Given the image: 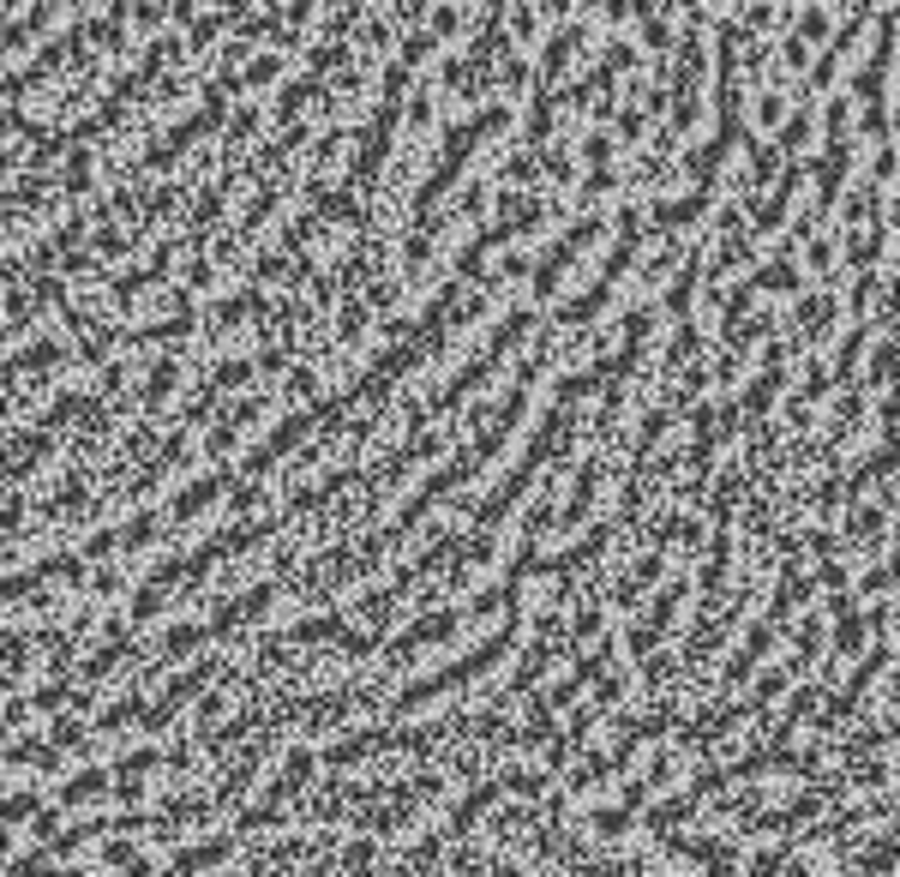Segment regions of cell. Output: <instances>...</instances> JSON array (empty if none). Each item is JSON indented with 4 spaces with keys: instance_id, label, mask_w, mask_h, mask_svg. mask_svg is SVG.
Returning <instances> with one entry per match:
<instances>
[{
    "instance_id": "cell-1",
    "label": "cell",
    "mask_w": 900,
    "mask_h": 877,
    "mask_svg": "<svg viewBox=\"0 0 900 877\" xmlns=\"http://www.w3.org/2000/svg\"><path fill=\"white\" fill-rule=\"evenodd\" d=\"M313 764H318L313 752H289V769H282L277 782L265 787L259 806L240 811V830H270V823L289 818V806H301V787H306V775H313Z\"/></svg>"
},
{
    "instance_id": "cell-2",
    "label": "cell",
    "mask_w": 900,
    "mask_h": 877,
    "mask_svg": "<svg viewBox=\"0 0 900 877\" xmlns=\"http://www.w3.org/2000/svg\"><path fill=\"white\" fill-rule=\"evenodd\" d=\"M216 673H223V661H216V655H199L187 673H180V679H169V685H162V692L150 697L145 709H138V721H145L150 733H157V728H169V721H175L187 704H199V692L216 679Z\"/></svg>"
},
{
    "instance_id": "cell-3",
    "label": "cell",
    "mask_w": 900,
    "mask_h": 877,
    "mask_svg": "<svg viewBox=\"0 0 900 877\" xmlns=\"http://www.w3.org/2000/svg\"><path fill=\"white\" fill-rule=\"evenodd\" d=\"M282 638H289L294 650H306V643H330V650H342V655H372V643H379V638H360V631H349L342 619H330V614L301 619V626H289Z\"/></svg>"
},
{
    "instance_id": "cell-4",
    "label": "cell",
    "mask_w": 900,
    "mask_h": 877,
    "mask_svg": "<svg viewBox=\"0 0 900 877\" xmlns=\"http://www.w3.org/2000/svg\"><path fill=\"white\" fill-rule=\"evenodd\" d=\"M360 697L367 692H318V697H301V709H294V721H301L306 733H325V728H342V721L360 709Z\"/></svg>"
},
{
    "instance_id": "cell-5",
    "label": "cell",
    "mask_w": 900,
    "mask_h": 877,
    "mask_svg": "<svg viewBox=\"0 0 900 877\" xmlns=\"http://www.w3.org/2000/svg\"><path fill=\"white\" fill-rule=\"evenodd\" d=\"M355 799L360 794H355L349 782H337V769H330V782L306 799V818H313V823H337V818H349V811H355Z\"/></svg>"
},
{
    "instance_id": "cell-6",
    "label": "cell",
    "mask_w": 900,
    "mask_h": 877,
    "mask_svg": "<svg viewBox=\"0 0 900 877\" xmlns=\"http://www.w3.org/2000/svg\"><path fill=\"white\" fill-rule=\"evenodd\" d=\"M228 854H235V842H228V835H204V842L199 847H180V854H175V872L169 877H192V872H211V866H223V859Z\"/></svg>"
},
{
    "instance_id": "cell-7",
    "label": "cell",
    "mask_w": 900,
    "mask_h": 877,
    "mask_svg": "<svg viewBox=\"0 0 900 877\" xmlns=\"http://www.w3.org/2000/svg\"><path fill=\"white\" fill-rule=\"evenodd\" d=\"M270 595H277V589H270V583H265V589H247V595H240V601H223V614L211 619V638H228V631H235V626H252V619H259L265 607H270Z\"/></svg>"
},
{
    "instance_id": "cell-8",
    "label": "cell",
    "mask_w": 900,
    "mask_h": 877,
    "mask_svg": "<svg viewBox=\"0 0 900 877\" xmlns=\"http://www.w3.org/2000/svg\"><path fill=\"white\" fill-rule=\"evenodd\" d=\"M259 764H265V740H259V745H247V752H240V764H228L223 787H216V806H235V799L252 787V775H259Z\"/></svg>"
},
{
    "instance_id": "cell-9",
    "label": "cell",
    "mask_w": 900,
    "mask_h": 877,
    "mask_svg": "<svg viewBox=\"0 0 900 877\" xmlns=\"http://www.w3.org/2000/svg\"><path fill=\"white\" fill-rule=\"evenodd\" d=\"M126 655H138V650H133V638H109V643H102V650H90V655L79 661V679H85V685L109 679V673L121 667Z\"/></svg>"
},
{
    "instance_id": "cell-10",
    "label": "cell",
    "mask_w": 900,
    "mask_h": 877,
    "mask_svg": "<svg viewBox=\"0 0 900 877\" xmlns=\"http://www.w3.org/2000/svg\"><path fill=\"white\" fill-rule=\"evenodd\" d=\"M102 794H109V769H85L60 787V806H97Z\"/></svg>"
},
{
    "instance_id": "cell-11",
    "label": "cell",
    "mask_w": 900,
    "mask_h": 877,
    "mask_svg": "<svg viewBox=\"0 0 900 877\" xmlns=\"http://www.w3.org/2000/svg\"><path fill=\"white\" fill-rule=\"evenodd\" d=\"M211 643V626H175L169 638H162V650H157V661H180L187 650H204Z\"/></svg>"
},
{
    "instance_id": "cell-12",
    "label": "cell",
    "mask_w": 900,
    "mask_h": 877,
    "mask_svg": "<svg viewBox=\"0 0 900 877\" xmlns=\"http://www.w3.org/2000/svg\"><path fill=\"white\" fill-rule=\"evenodd\" d=\"M228 709V697L223 692H199V716H192V733H199V740H211L216 733V716H223Z\"/></svg>"
},
{
    "instance_id": "cell-13",
    "label": "cell",
    "mask_w": 900,
    "mask_h": 877,
    "mask_svg": "<svg viewBox=\"0 0 900 877\" xmlns=\"http://www.w3.org/2000/svg\"><path fill=\"white\" fill-rule=\"evenodd\" d=\"M48 745H55V752H72V745H85V721H79V716H55V728H48Z\"/></svg>"
},
{
    "instance_id": "cell-14",
    "label": "cell",
    "mask_w": 900,
    "mask_h": 877,
    "mask_svg": "<svg viewBox=\"0 0 900 877\" xmlns=\"http://www.w3.org/2000/svg\"><path fill=\"white\" fill-rule=\"evenodd\" d=\"M162 764V757L157 752H126L121 757V764H114V775H121V782H138V775H150V769H157Z\"/></svg>"
},
{
    "instance_id": "cell-15",
    "label": "cell",
    "mask_w": 900,
    "mask_h": 877,
    "mask_svg": "<svg viewBox=\"0 0 900 877\" xmlns=\"http://www.w3.org/2000/svg\"><path fill=\"white\" fill-rule=\"evenodd\" d=\"M157 607H162V583H150V589H138V595H133V626H145V619H157Z\"/></svg>"
},
{
    "instance_id": "cell-16",
    "label": "cell",
    "mask_w": 900,
    "mask_h": 877,
    "mask_svg": "<svg viewBox=\"0 0 900 877\" xmlns=\"http://www.w3.org/2000/svg\"><path fill=\"white\" fill-rule=\"evenodd\" d=\"M43 806L36 794H12V799H0V823H19V818H31V811Z\"/></svg>"
},
{
    "instance_id": "cell-17",
    "label": "cell",
    "mask_w": 900,
    "mask_h": 877,
    "mask_svg": "<svg viewBox=\"0 0 900 877\" xmlns=\"http://www.w3.org/2000/svg\"><path fill=\"white\" fill-rule=\"evenodd\" d=\"M24 650H31V638H24V631H7V638H0V667H24Z\"/></svg>"
},
{
    "instance_id": "cell-18",
    "label": "cell",
    "mask_w": 900,
    "mask_h": 877,
    "mask_svg": "<svg viewBox=\"0 0 900 877\" xmlns=\"http://www.w3.org/2000/svg\"><path fill=\"white\" fill-rule=\"evenodd\" d=\"M102 859H109V866H138V847H133V835H114V842L102 847Z\"/></svg>"
},
{
    "instance_id": "cell-19",
    "label": "cell",
    "mask_w": 900,
    "mask_h": 877,
    "mask_svg": "<svg viewBox=\"0 0 900 877\" xmlns=\"http://www.w3.org/2000/svg\"><path fill=\"white\" fill-rule=\"evenodd\" d=\"M31 823H36V835H43V842H48V835L60 830V818H55V811H48V806H36V811H31Z\"/></svg>"
},
{
    "instance_id": "cell-20",
    "label": "cell",
    "mask_w": 900,
    "mask_h": 877,
    "mask_svg": "<svg viewBox=\"0 0 900 877\" xmlns=\"http://www.w3.org/2000/svg\"><path fill=\"white\" fill-rule=\"evenodd\" d=\"M43 877H85V872H48V866H43Z\"/></svg>"
},
{
    "instance_id": "cell-21",
    "label": "cell",
    "mask_w": 900,
    "mask_h": 877,
    "mask_svg": "<svg viewBox=\"0 0 900 877\" xmlns=\"http://www.w3.org/2000/svg\"><path fill=\"white\" fill-rule=\"evenodd\" d=\"M270 877H277V872H270ZM282 877H306V872H282Z\"/></svg>"
}]
</instances>
